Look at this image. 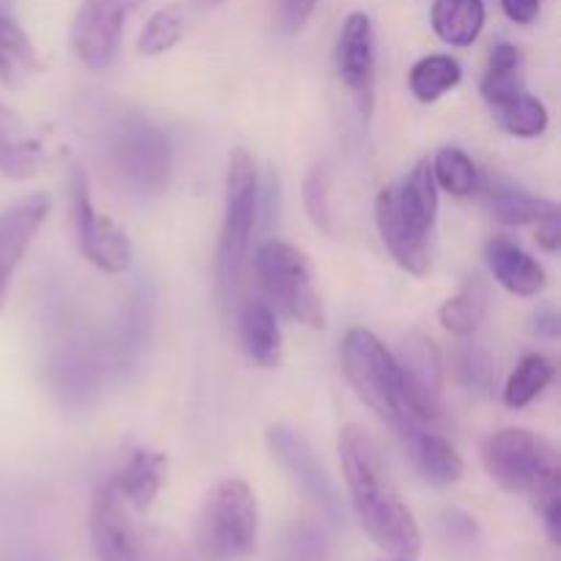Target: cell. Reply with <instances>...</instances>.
<instances>
[{"label": "cell", "mask_w": 561, "mask_h": 561, "mask_svg": "<svg viewBox=\"0 0 561 561\" xmlns=\"http://www.w3.org/2000/svg\"><path fill=\"white\" fill-rule=\"evenodd\" d=\"M337 453L362 531L389 557H416L422 551V529L389 477L376 438L362 425H345Z\"/></svg>", "instance_id": "cell-1"}, {"label": "cell", "mask_w": 561, "mask_h": 561, "mask_svg": "<svg viewBox=\"0 0 561 561\" xmlns=\"http://www.w3.org/2000/svg\"><path fill=\"white\" fill-rule=\"evenodd\" d=\"M438 211L436 179L431 162H416L398 186H383L376 197V225L403 272L425 277L431 268L427 236Z\"/></svg>", "instance_id": "cell-2"}, {"label": "cell", "mask_w": 561, "mask_h": 561, "mask_svg": "<svg viewBox=\"0 0 561 561\" xmlns=\"http://www.w3.org/2000/svg\"><path fill=\"white\" fill-rule=\"evenodd\" d=\"M482 463L502 491L529 496L535 507L561 499L559 455L548 438L526 427H504L482 444Z\"/></svg>", "instance_id": "cell-3"}, {"label": "cell", "mask_w": 561, "mask_h": 561, "mask_svg": "<svg viewBox=\"0 0 561 561\" xmlns=\"http://www.w3.org/2000/svg\"><path fill=\"white\" fill-rule=\"evenodd\" d=\"M257 499L244 480L217 482L195 520V557L201 561H244L257 546Z\"/></svg>", "instance_id": "cell-4"}, {"label": "cell", "mask_w": 561, "mask_h": 561, "mask_svg": "<svg viewBox=\"0 0 561 561\" xmlns=\"http://www.w3.org/2000/svg\"><path fill=\"white\" fill-rule=\"evenodd\" d=\"M343 370L348 376L351 387L356 389L365 405H370L383 422L394 431V436H403L414 425V420L403 398V381H400L398 362L389 354L387 345L367 329H351L343 340Z\"/></svg>", "instance_id": "cell-5"}, {"label": "cell", "mask_w": 561, "mask_h": 561, "mask_svg": "<svg viewBox=\"0 0 561 561\" xmlns=\"http://www.w3.org/2000/svg\"><path fill=\"white\" fill-rule=\"evenodd\" d=\"M257 222V168L247 148H233L225 175V217L217 244V290L225 301L239 288Z\"/></svg>", "instance_id": "cell-6"}, {"label": "cell", "mask_w": 561, "mask_h": 561, "mask_svg": "<svg viewBox=\"0 0 561 561\" xmlns=\"http://www.w3.org/2000/svg\"><path fill=\"white\" fill-rule=\"evenodd\" d=\"M257 277H261L266 294L288 312L294 321L310 329L327 327V310H323L321 294L316 288L312 263L299 247L288 241L268 239L257 247L255 255Z\"/></svg>", "instance_id": "cell-7"}, {"label": "cell", "mask_w": 561, "mask_h": 561, "mask_svg": "<svg viewBox=\"0 0 561 561\" xmlns=\"http://www.w3.org/2000/svg\"><path fill=\"white\" fill-rule=\"evenodd\" d=\"M110 157L121 181L137 195H159L170 181V140L142 115H124L110 137Z\"/></svg>", "instance_id": "cell-8"}, {"label": "cell", "mask_w": 561, "mask_h": 561, "mask_svg": "<svg viewBox=\"0 0 561 561\" xmlns=\"http://www.w3.org/2000/svg\"><path fill=\"white\" fill-rule=\"evenodd\" d=\"M71 217L77 241L88 261L107 274H121L131 266V241L124 228L96 211L91 201L88 175L80 168L71 170Z\"/></svg>", "instance_id": "cell-9"}, {"label": "cell", "mask_w": 561, "mask_h": 561, "mask_svg": "<svg viewBox=\"0 0 561 561\" xmlns=\"http://www.w3.org/2000/svg\"><path fill=\"white\" fill-rule=\"evenodd\" d=\"M146 0H82L71 25V47L88 69H107L115 60L126 20Z\"/></svg>", "instance_id": "cell-10"}, {"label": "cell", "mask_w": 561, "mask_h": 561, "mask_svg": "<svg viewBox=\"0 0 561 561\" xmlns=\"http://www.w3.org/2000/svg\"><path fill=\"white\" fill-rule=\"evenodd\" d=\"M394 362H398L400 381H403V398L411 416L420 420L422 425H431V422L442 420L444 370L436 343L431 337H425V334H409L400 343Z\"/></svg>", "instance_id": "cell-11"}, {"label": "cell", "mask_w": 561, "mask_h": 561, "mask_svg": "<svg viewBox=\"0 0 561 561\" xmlns=\"http://www.w3.org/2000/svg\"><path fill=\"white\" fill-rule=\"evenodd\" d=\"M266 442L274 460L294 477V482L305 491V496L310 499L323 515H329L332 520H340V515H343L340 493L337 488H334L332 477L327 474V469H323L321 460H318L312 444L290 425L268 427Z\"/></svg>", "instance_id": "cell-12"}, {"label": "cell", "mask_w": 561, "mask_h": 561, "mask_svg": "<svg viewBox=\"0 0 561 561\" xmlns=\"http://www.w3.org/2000/svg\"><path fill=\"white\" fill-rule=\"evenodd\" d=\"M88 531L96 561H140L148 529L131 520L129 504L113 485L96 488L88 513Z\"/></svg>", "instance_id": "cell-13"}, {"label": "cell", "mask_w": 561, "mask_h": 561, "mask_svg": "<svg viewBox=\"0 0 561 561\" xmlns=\"http://www.w3.org/2000/svg\"><path fill=\"white\" fill-rule=\"evenodd\" d=\"M49 208H53V201L44 192H36L0 214V310L9 299L11 277L42 230L44 219L49 217Z\"/></svg>", "instance_id": "cell-14"}, {"label": "cell", "mask_w": 561, "mask_h": 561, "mask_svg": "<svg viewBox=\"0 0 561 561\" xmlns=\"http://www.w3.org/2000/svg\"><path fill=\"white\" fill-rule=\"evenodd\" d=\"M337 75L348 91L370 102L376 82V31L370 16L354 11L345 16L337 38Z\"/></svg>", "instance_id": "cell-15"}, {"label": "cell", "mask_w": 561, "mask_h": 561, "mask_svg": "<svg viewBox=\"0 0 561 561\" xmlns=\"http://www.w3.org/2000/svg\"><path fill=\"white\" fill-rule=\"evenodd\" d=\"M485 261L491 266L493 277L504 290L515 296H540L548 285V274L529 252L515 244L507 236H493L485 244Z\"/></svg>", "instance_id": "cell-16"}, {"label": "cell", "mask_w": 561, "mask_h": 561, "mask_svg": "<svg viewBox=\"0 0 561 561\" xmlns=\"http://www.w3.org/2000/svg\"><path fill=\"white\" fill-rule=\"evenodd\" d=\"M164 477H168V458L157 453V449L137 447L126 455V460L115 471L110 485L129 504V510L146 513L157 502L159 491L164 485Z\"/></svg>", "instance_id": "cell-17"}, {"label": "cell", "mask_w": 561, "mask_h": 561, "mask_svg": "<svg viewBox=\"0 0 561 561\" xmlns=\"http://www.w3.org/2000/svg\"><path fill=\"white\" fill-rule=\"evenodd\" d=\"M405 455L411 458L414 469L420 471L422 480L431 485H455L463 477V458L447 438L436 436L425 425H414L400 436Z\"/></svg>", "instance_id": "cell-18"}, {"label": "cell", "mask_w": 561, "mask_h": 561, "mask_svg": "<svg viewBox=\"0 0 561 561\" xmlns=\"http://www.w3.org/2000/svg\"><path fill=\"white\" fill-rule=\"evenodd\" d=\"M44 146L31 135L25 121L0 102V175L27 181L42 170Z\"/></svg>", "instance_id": "cell-19"}, {"label": "cell", "mask_w": 561, "mask_h": 561, "mask_svg": "<svg viewBox=\"0 0 561 561\" xmlns=\"http://www.w3.org/2000/svg\"><path fill=\"white\" fill-rule=\"evenodd\" d=\"M241 345L247 356L261 367L279 365L283 356V332H279L277 316L266 301H247L239 316Z\"/></svg>", "instance_id": "cell-20"}, {"label": "cell", "mask_w": 561, "mask_h": 561, "mask_svg": "<svg viewBox=\"0 0 561 561\" xmlns=\"http://www.w3.org/2000/svg\"><path fill=\"white\" fill-rule=\"evenodd\" d=\"M431 25L442 42L453 47H471L485 27L482 0H433Z\"/></svg>", "instance_id": "cell-21"}, {"label": "cell", "mask_w": 561, "mask_h": 561, "mask_svg": "<svg viewBox=\"0 0 561 561\" xmlns=\"http://www.w3.org/2000/svg\"><path fill=\"white\" fill-rule=\"evenodd\" d=\"M38 71V53L27 33L0 11V85L20 88Z\"/></svg>", "instance_id": "cell-22"}, {"label": "cell", "mask_w": 561, "mask_h": 561, "mask_svg": "<svg viewBox=\"0 0 561 561\" xmlns=\"http://www.w3.org/2000/svg\"><path fill=\"white\" fill-rule=\"evenodd\" d=\"M488 305H491V290H488L485 279L482 277H469L463 288L453 296V299L444 301V307L438 310L444 329L460 337H469L477 329L482 327L488 316Z\"/></svg>", "instance_id": "cell-23"}, {"label": "cell", "mask_w": 561, "mask_h": 561, "mask_svg": "<svg viewBox=\"0 0 561 561\" xmlns=\"http://www.w3.org/2000/svg\"><path fill=\"white\" fill-rule=\"evenodd\" d=\"M460 80H463V69L453 55H425L411 66L409 88L420 102L433 104L444 93L458 88Z\"/></svg>", "instance_id": "cell-24"}, {"label": "cell", "mask_w": 561, "mask_h": 561, "mask_svg": "<svg viewBox=\"0 0 561 561\" xmlns=\"http://www.w3.org/2000/svg\"><path fill=\"white\" fill-rule=\"evenodd\" d=\"M491 211L504 225H535L559 214V206L518 186L499 184L491 190Z\"/></svg>", "instance_id": "cell-25"}, {"label": "cell", "mask_w": 561, "mask_h": 561, "mask_svg": "<svg viewBox=\"0 0 561 561\" xmlns=\"http://www.w3.org/2000/svg\"><path fill=\"white\" fill-rule=\"evenodd\" d=\"M524 91L520 88V53L515 44H496L488 60L485 80H482V96L488 99L491 107L510 102L513 96Z\"/></svg>", "instance_id": "cell-26"}, {"label": "cell", "mask_w": 561, "mask_h": 561, "mask_svg": "<svg viewBox=\"0 0 561 561\" xmlns=\"http://www.w3.org/2000/svg\"><path fill=\"white\" fill-rule=\"evenodd\" d=\"M553 381V365L548 356L542 354H529L518 362V367L510 376L507 387H504V403L510 409H526L529 403H535L542 392L548 389V383Z\"/></svg>", "instance_id": "cell-27"}, {"label": "cell", "mask_w": 561, "mask_h": 561, "mask_svg": "<svg viewBox=\"0 0 561 561\" xmlns=\"http://www.w3.org/2000/svg\"><path fill=\"white\" fill-rule=\"evenodd\" d=\"M493 115H496L499 126L515 137H540L548 129V121H551L546 104L540 99L529 96L526 91L493 107Z\"/></svg>", "instance_id": "cell-28"}, {"label": "cell", "mask_w": 561, "mask_h": 561, "mask_svg": "<svg viewBox=\"0 0 561 561\" xmlns=\"http://www.w3.org/2000/svg\"><path fill=\"white\" fill-rule=\"evenodd\" d=\"M433 179L442 190H447L455 197H469L474 195V190L480 186V173H477V164L471 162L469 153L463 148L447 146L436 153L433 159Z\"/></svg>", "instance_id": "cell-29"}, {"label": "cell", "mask_w": 561, "mask_h": 561, "mask_svg": "<svg viewBox=\"0 0 561 561\" xmlns=\"http://www.w3.org/2000/svg\"><path fill=\"white\" fill-rule=\"evenodd\" d=\"M305 208L307 214H310L312 225H316L323 236L337 239L340 225L332 203V175H329V170L321 168V164H316L305 179Z\"/></svg>", "instance_id": "cell-30"}, {"label": "cell", "mask_w": 561, "mask_h": 561, "mask_svg": "<svg viewBox=\"0 0 561 561\" xmlns=\"http://www.w3.org/2000/svg\"><path fill=\"white\" fill-rule=\"evenodd\" d=\"M184 31V9H181V5H164V9H159L157 14L146 22V27H142L140 33V42H137V49H140V55H148V58L162 55L181 42Z\"/></svg>", "instance_id": "cell-31"}, {"label": "cell", "mask_w": 561, "mask_h": 561, "mask_svg": "<svg viewBox=\"0 0 561 561\" xmlns=\"http://www.w3.org/2000/svg\"><path fill=\"white\" fill-rule=\"evenodd\" d=\"M458 378L463 387L477 392H491L493 389V359L482 345L466 343L458 351Z\"/></svg>", "instance_id": "cell-32"}, {"label": "cell", "mask_w": 561, "mask_h": 561, "mask_svg": "<svg viewBox=\"0 0 561 561\" xmlns=\"http://www.w3.org/2000/svg\"><path fill=\"white\" fill-rule=\"evenodd\" d=\"M140 561H195V557L168 531L148 529Z\"/></svg>", "instance_id": "cell-33"}, {"label": "cell", "mask_w": 561, "mask_h": 561, "mask_svg": "<svg viewBox=\"0 0 561 561\" xmlns=\"http://www.w3.org/2000/svg\"><path fill=\"white\" fill-rule=\"evenodd\" d=\"M318 0H279V25L285 33H299L310 22Z\"/></svg>", "instance_id": "cell-34"}, {"label": "cell", "mask_w": 561, "mask_h": 561, "mask_svg": "<svg viewBox=\"0 0 561 561\" xmlns=\"http://www.w3.org/2000/svg\"><path fill=\"white\" fill-rule=\"evenodd\" d=\"M502 9L518 25H531L540 14V0H502Z\"/></svg>", "instance_id": "cell-35"}, {"label": "cell", "mask_w": 561, "mask_h": 561, "mask_svg": "<svg viewBox=\"0 0 561 561\" xmlns=\"http://www.w3.org/2000/svg\"><path fill=\"white\" fill-rule=\"evenodd\" d=\"M537 225H540V228H537V244H540L546 252H559V247H561L559 214H553V217L542 219V222H537Z\"/></svg>", "instance_id": "cell-36"}, {"label": "cell", "mask_w": 561, "mask_h": 561, "mask_svg": "<svg viewBox=\"0 0 561 561\" xmlns=\"http://www.w3.org/2000/svg\"><path fill=\"white\" fill-rule=\"evenodd\" d=\"M535 329L540 337H548V340H557L561 334V318L557 310H551V307H546V310L537 312L535 318Z\"/></svg>", "instance_id": "cell-37"}, {"label": "cell", "mask_w": 561, "mask_h": 561, "mask_svg": "<svg viewBox=\"0 0 561 561\" xmlns=\"http://www.w3.org/2000/svg\"><path fill=\"white\" fill-rule=\"evenodd\" d=\"M201 3H203V5H211V9H214V5L225 3V0H201Z\"/></svg>", "instance_id": "cell-38"}, {"label": "cell", "mask_w": 561, "mask_h": 561, "mask_svg": "<svg viewBox=\"0 0 561 561\" xmlns=\"http://www.w3.org/2000/svg\"><path fill=\"white\" fill-rule=\"evenodd\" d=\"M383 561H416L414 557H392V559H383Z\"/></svg>", "instance_id": "cell-39"}]
</instances>
